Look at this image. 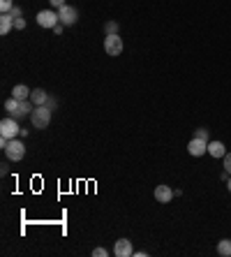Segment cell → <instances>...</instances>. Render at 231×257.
Wrapping results in <instances>:
<instances>
[{"mask_svg": "<svg viewBox=\"0 0 231 257\" xmlns=\"http://www.w3.org/2000/svg\"><path fill=\"white\" fill-rule=\"evenodd\" d=\"M222 162H224V169L231 174V153H229V151H227V155L222 158Z\"/></svg>", "mask_w": 231, "mask_h": 257, "instance_id": "cell-20", "label": "cell"}, {"mask_svg": "<svg viewBox=\"0 0 231 257\" xmlns=\"http://www.w3.org/2000/svg\"><path fill=\"white\" fill-rule=\"evenodd\" d=\"M114 255L116 257H130L134 255V250H132V241L130 239H118L114 246Z\"/></svg>", "mask_w": 231, "mask_h": 257, "instance_id": "cell-7", "label": "cell"}, {"mask_svg": "<svg viewBox=\"0 0 231 257\" xmlns=\"http://www.w3.org/2000/svg\"><path fill=\"white\" fill-rule=\"evenodd\" d=\"M12 17H14V19H21V7H16V5H14V7H12V12H10Z\"/></svg>", "mask_w": 231, "mask_h": 257, "instance_id": "cell-24", "label": "cell"}, {"mask_svg": "<svg viewBox=\"0 0 231 257\" xmlns=\"http://www.w3.org/2000/svg\"><path fill=\"white\" fill-rule=\"evenodd\" d=\"M30 111H33V102H30V100H19V109H16L14 118H16V121H19V118H26Z\"/></svg>", "mask_w": 231, "mask_h": 257, "instance_id": "cell-13", "label": "cell"}, {"mask_svg": "<svg viewBox=\"0 0 231 257\" xmlns=\"http://www.w3.org/2000/svg\"><path fill=\"white\" fill-rule=\"evenodd\" d=\"M187 153L194 155V158H201L203 153H208V142H201V139H197V137H194L192 142L187 144Z\"/></svg>", "mask_w": 231, "mask_h": 257, "instance_id": "cell-9", "label": "cell"}, {"mask_svg": "<svg viewBox=\"0 0 231 257\" xmlns=\"http://www.w3.org/2000/svg\"><path fill=\"white\" fill-rule=\"evenodd\" d=\"M104 33H106V35H118V23H116V21H106V23H104Z\"/></svg>", "mask_w": 231, "mask_h": 257, "instance_id": "cell-17", "label": "cell"}, {"mask_svg": "<svg viewBox=\"0 0 231 257\" xmlns=\"http://www.w3.org/2000/svg\"><path fill=\"white\" fill-rule=\"evenodd\" d=\"M12 7H14L12 0H0V12H2V14H10Z\"/></svg>", "mask_w": 231, "mask_h": 257, "instance_id": "cell-19", "label": "cell"}, {"mask_svg": "<svg viewBox=\"0 0 231 257\" xmlns=\"http://www.w3.org/2000/svg\"><path fill=\"white\" fill-rule=\"evenodd\" d=\"M2 151H5V158H7V160L19 162V160H23V158H26V144H23L19 137H16V139H10V144H7Z\"/></svg>", "mask_w": 231, "mask_h": 257, "instance_id": "cell-2", "label": "cell"}, {"mask_svg": "<svg viewBox=\"0 0 231 257\" xmlns=\"http://www.w3.org/2000/svg\"><path fill=\"white\" fill-rule=\"evenodd\" d=\"M0 134L7 137V139H16L21 134V128H19V123H16L14 116H7V118L0 121Z\"/></svg>", "mask_w": 231, "mask_h": 257, "instance_id": "cell-3", "label": "cell"}, {"mask_svg": "<svg viewBox=\"0 0 231 257\" xmlns=\"http://www.w3.org/2000/svg\"><path fill=\"white\" fill-rule=\"evenodd\" d=\"M14 28V17L12 14H0V35H7Z\"/></svg>", "mask_w": 231, "mask_h": 257, "instance_id": "cell-12", "label": "cell"}, {"mask_svg": "<svg viewBox=\"0 0 231 257\" xmlns=\"http://www.w3.org/2000/svg\"><path fill=\"white\" fill-rule=\"evenodd\" d=\"M51 107L42 105V107H35L33 109V114H30V121H33V128H37V130H47L49 123H51Z\"/></svg>", "mask_w": 231, "mask_h": 257, "instance_id": "cell-1", "label": "cell"}, {"mask_svg": "<svg viewBox=\"0 0 231 257\" xmlns=\"http://www.w3.org/2000/svg\"><path fill=\"white\" fill-rule=\"evenodd\" d=\"M30 102L35 107H42L49 102V93L44 88H33V93H30Z\"/></svg>", "mask_w": 231, "mask_h": 257, "instance_id": "cell-10", "label": "cell"}, {"mask_svg": "<svg viewBox=\"0 0 231 257\" xmlns=\"http://www.w3.org/2000/svg\"><path fill=\"white\" fill-rule=\"evenodd\" d=\"M194 137H197V139H201V142H211V134H208V130H206V128L194 130Z\"/></svg>", "mask_w": 231, "mask_h": 257, "instance_id": "cell-18", "label": "cell"}, {"mask_svg": "<svg viewBox=\"0 0 231 257\" xmlns=\"http://www.w3.org/2000/svg\"><path fill=\"white\" fill-rule=\"evenodd\" d=\"M16 109H19V100L16 97H10V100H5V111L10 116L16 114Z\"/></svg>", "mask_w": 231, "mask_h": 257, "instance_id": "cell-16", "label": "cell"}, {"mask_svg": "<svg viewBox=\"0 0 231 257\" xmlns=\"http://www.w3.org/2000/svg\"><path fill=\"white\" fill-rule=\"evenodd\" d=\"M208 155H213L215 160H217V158H224V155H227V146L222 142H208Z\"/></svg>", "mask_w": 231, "mask_h": 257, "instance_id": "cell-11", "label": "cell"}, {"mask_svg": "<svg viewBox=\"0 0 231 257\" xmlns=\"http://www.w3.org/2000/svg\"><path fill=\"white\" fill-rule=\"evenodd\" d=\"M49 2H51V7H53V10H60V7H65V5H67L65 0H49Z\"/></svg>", "mask_w": 231, "mask_h": 257, "instance_id": "cell-22", "label": "cell"}, {"mask_svg": "<svg viewBox=\"0 0 231 257\" xmlns=\"http://www.w3.org/2000/svg\"><path fill=\"white\" fill-rule=\"evenodd\" d=\"M106 255H109L106 248H95V250H93V257H106Z\"/></svg>", "mask_w": 231, "mask_h": 257, "instance_id": "cell-21", "label": "cell"}, {"mask_svg": "<svg viewBox=\"0 0 231 257\" xmlns=\"http://www.w3.org/2000/svg\"><path fill=\"white\" fill-rule=\"evenodd\" d=\"M37 23L42 26V28H56L58 23H60V17H58V12H53V10H42L37 14Z\"/></svg>", "mask_w": 231, "mask_h": 257, "instance_id": "cell-5", "label": "cell"}, {"mask_svg": "<svg viewBox=\"0 0 231 257\" xmlns=\"http://www.w3.org/2000/svg\"><path fill=\"white\" fill-rule=\"evenodd\" d=\"M14 28L23 30V28H26V21H23V19H14Z\"/></svg>", "mask_w": 231, "mask_h": 257, "instance_id": "cell-23", "label": "cell"}, {"mask_svg": "<svg viewBox=\"0 0 231 257\" xmlns=\"http://www.w3.org/2000/svg\"><path fill=\"white\" fill-rule=\"evenodd\" d=\"M30 91L28 86H23V84H19V86H14L12 88V97H16V100H30Z\"/></svg>", "mask_w": 231, "mask_h": 257, "instance_id": "cell-14", "label": "cell"}, {"mask_svg": "<svg viewBox=\"0 0 231 257\" xmlns=\"http://www.w3.org/2000/svg\"><path fill=\"white\" fill-rule=\"evenodd\" d=\"M58 17H60V23H63V26H74L79 21V12H77V7L65 5V7L58 10Z\"/></svg>", "mask_w": 231, "mask_h": 257, "instance_id": "cell-6", "label": "cell"}, {"mask_svg": "<svg viewBox=\"0 0 231 257\" xmlns=\"http://www.w3.org/2000/svg\"><path fill=\"white\" fill-rule=\"evenodd\" d=\"M173 195H176V190H171L169 185H155V200L160 202V204H169V202L173 200Z\"/></svg>", "mask_w": 231, "mask_h": 257, "instance_id": "cell-8", "label": "cell"}, {"mask_svg": "<svg viewBox=\"0 0 231 257\" xmlns=\"http://www.w3.org/2000/svg\"><path fill=\"white\" fill-rule=\"evenodd\" d=\"M227 188H229V192H231V176H229V181H227Z\"/></svg>", "mask_w": 231, "mask_h": 257, "instance_id": "cell-27", "label": "cell"}, {"mask_svg": "<svg viewBox=\"0 0 231 257\" xmlns=\"http://www.w3.org/2000/svg\"><path fill=\"white\" fill-rule=\"evenodd\" d=\"M217 255L231 257V239H222V241H217Z\"/></svg>", "mask_w": 231, "mask_h": 257, "instance_id": "cell-15", "label": "cell"}, {"mask_svg": "<svg viewBox=\"0 0 231 257\" xmlns=\"http://www.w3.org/2000/svg\"><path fill=\"white\" fill-rule=\"evenodd\" d=\"M123 49H125V44H123V39H120V35H106L104 37V51L106 56H120L123 54Z\"/></svg>", "mask_w": 231, "mask_h": 257, "instance_id": "cell-4", "label": "cell"}, {"mask_svg": "<svg viewBox=\"0 0 231 257\" xmlns=\"http://www.w3.org/2000/svg\"><path fill=\"white\" fill-rule=\"evenodd\" d=\"M53 33H56V35H60V33H63V23H58L56 28H53Z\"/></svg>", "mask_w": 231, "mask_h": 257, "instance_id": "cell-26", "label": "cell"}, {"mask_svg": "<svg viewBox=\"0 0 231 257\" xmlns=\"http://www.w3.org/2000/svg\"><path fill=\"white\" fill-rule=\"evenodd\" d=\"M0 167H2V169H0V174H2V176H7V174H10V169H7V162H2Z\"/></svg>", "mask_w": 231, "mask_h": 257, "instance_id": "cell-25", "label": "cell"}]
</instances>
